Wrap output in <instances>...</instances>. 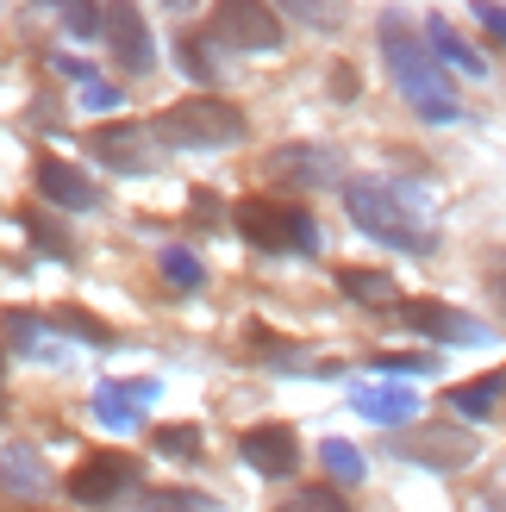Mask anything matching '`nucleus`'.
<instances>
[{"label": "nucleus", "mask_w": 506, "mask_h": 512, "mask_svg": "<svg viewBox=\"0 0 506 512\" xmlns=\"http://www.w3.org/2000/svg\"><path fill=\"white\" fill-rule=\"evenodd\" d=\"M375 44H382V69H388V82L419 107V119H432V125L463 119L457 94H450V69L432 57V50H425V38L407 25V13H382V25H375Z\"/></svg>", "instance_id": "nucleus-1"}, {"label": "nucleus", "mask_w": 506, "mask_h": 512, "mask_svg": "<svg viewBox=\"0 0 506 512\" xmlns=\"http://www.w3.org/2000/svg\"><path fill=\"white\" fill-rule=\"evenodd\" d=\"M244 132H250L244 113L219 94H188L150 119V138H163L175 150H225V144H244Z\"/></svg>", "instance_id": "nucleus-2"}, {"label": "nucleus", "mask_w": 506, "mask_h": 512, "mask_svg": "<svg viewBox=\"0 0 506 512\" xmlns=\"http://www.w3.org/2000/svg\"><path fill=\"white\" fill-rule=\"evenodd\" d=\"M244 244H257L263 256H313L319 250V225L307 207H294V200H269V194H250L232 207Z\"/></svg>", "instance_id": "nucleus-3"}, {"label": "nucleus", "mask_w": 506, "mask_h": 512, "mask_svg": "<svg viewBox=\"0 0 506 512\" xmlns=\"http://www.w3.org/2000/svg\"><path fill=\"white\" fill-rule=\"evenodd\" d=\"M344 213L357 219V232H369V238H382L388 250H407V256H432V244H438V232H425V225L400 207V200L382 188V182H350L344 188Z\"/></svg>", "instance_id": "nucleus-4"}, {"label": "nucleus", "mask_w": 506, "mask_h": 512, "mask_svg": "<svg viewBox=\"0 0 506 512\" xmlns=\"http://www.w3.org/2000/svg\"><path fill=\"white\" fill-rule=\"evenodd\" d=\"M207 38L219 50H282V13L269 0H213V25Z\"/></svg>", "instance_id": "nucleus-5"}, {"label": "nucleus", "mask_w": 506, "mask_h": 512, "mask_svg": "<svg viewBox=\"0 0 506 512\" xmlns=\"http://www.w3.org/2000/svg\"><path fill=\"white\" fill-rule=\"evenodd\" d=\"M88 150H94L107 169H119V175H157V144H150V132H144V125H132V119L94 125V132H88Z\"/></svg>", "instance_id": "nucleus-6"}, {"label": "nucleus", "mask_w": 506, "mask_h": 512, "mask_svg": "<svg viewBox=\"0 0 506 512\" xmlns=\"http://www.w3.org/2000/svg\"><path fill=\"white\" fill-rule=\"evenodd\" d=\"M100 32H107L119 69L150 75V63H157V44H150V25H144V13L132 7V0H107V7H100Z\"/></svg>", "instance_id": "nucleus-7"}, {"label": "nucleus", "mask_w": 506, "mask_h": 512, "mask_svg": "<svg viewBox=\"0 0 506 512\" xmlns=\"http://www.w3.org/2000/svg\"><path fill=\"white\" fill-rule=\"evenodd\" d=\"M238 456H244V469H257L269 481H288L300 469V438H294V425L269 419V425H250L238 438Z\"/></svg>", "instance_id": "nucleus-8"}, {"label": "nucleus", "mask_w": 506, "mask_h": 512, "mask_svg": "<svg viewBox=\"0 0 506 512\" xmlns=\"http://www.w3.org/2000/svg\"><path fill=\"white\" fill-rule=\"evenodd\" d=\"M63 488H69L75 506H113L125 488H132V456H119V450H94V456H82V469H75Z\"/></svg>", "instance_id": "nucleus-9"}, {"label": "nucleus", "mask_w": 506, "mask_h": 512, "mask_svg": "<svg viewBox=\"0 0 506 512\" xmlns=\"http://www.w3.org/2000/svg\"><path fill=\"white\" fill-rule=\"evenodd\" d=\"M263 169L288 188H332L338 182V157L325 144H282V150L263 157Z\"/></svg>", "instance_id": "nucleus-10"}, {"label": "nucleus", "mask_w": 506, "mask_h": 512, "mask_svg": "<svg viewBox=\"0 0 506 512\" xmlns=\"http://www.w3.org/2000/svg\"><path fill=\"white\" fill-rule=\"evenodd\" d=\"M400 319H407L419 338H438V344H488V325H475L469 313L444 300H400Z\"/></svg>", "instance_id": "nucleus-11"}, {"label": "nucleus", "mask_w": 506, "mask_h": 512, "mask_svg": "<svg viewBox=\"0 0 506 512\" xmlns=\"http://www.w3.org/2000/svg\"><path fill=\"white\" fill-rule=\"evenodd\" d=\"M32 175H38V194L50 200V207H63V213H88V207H100V188H94L75 163H63V157H38Z\"/></svg>", "instance_id": "nucleus-12"}, {"label": "nucleus", "mask_w": 506, "mask_h": 512, "mask_svg": "<svg viewBox=\"0 0 506 512\" xmlns=\"http://www.w3.org/2000/svg\"><path fill=\"white\" fill-rule=\"evenodd\" d=\"M150 400H157V381H107L94 394V419L125 431V425H138V406H150Z\"/></svg>", "instance_id": "nucleus-13"}, {"label": "nucleus", "mask_w": 506, "mask_h": 512, "mask_svg": "<svg viewBox=\"0 0 506 512\" xmlns=\"http://www.w3.org/2000/svg\"><path fill=\"white\" fill-rule=\"evenodd\" d=\"M419 38H425V50H432V57H438L444 69H457V75H475V82L488 75V57H482V50H475L469 38H457V32H450L444 19H432V25H425Z\"/></svg>", "instance_id": "nucleus-14"}, {"label": "nucleus", "mask_w": 506, "mask_h": 512, "mask_svg": "<svg viewBox=\"0 0 506 512\" xmlns=\"http://www.w3.org/2000/svg\"><path fill=\"white\" fill-rule=\"evenodd\" d=\"M0 488L19 494V500H38L50 488V475H44V463H38L32 444H7V450H0Z\"/></svg>", "instance_id": "nucleus-15"}, {"label": "nucleus", "mask_w": 506, "mask_h": 512, "mask_svg": "<svg viewBox=\"0 0 506 512\" xmlns=\"http://www.w3.org/2000/svg\"><path fill=\"white\" fill-rule=\"evenodd\" d=\"M500 394H506V369H494L482 381H463V388H450L444 400H450V413H463V419H488Z\"/></svg>", "instance_id": "nucleus-16"}, {"label": "nucleus", "mask_w": 506, "mask_h": 512, "mask_svg": "<svg viewBox=\"0 0 506 512\" xmlns=\"http://www.w3.org/2000/svg\"><path fill=\"white\" fill-rule=\"evenodd\" d=\"M338 288L350 300H363V306H394L400 300V288H394L388 269H338Z\"/></svg>", "instance_id": "nucleus-17"}, {"label": "nucleus", "mask_w": 506, "mask_h": 512, "mask_svg": "<svg viewBox=\"0 0 506 512\" xmlns=\"http://www.w3.org/2000/svg\"><path fill=\"white\" fill-rule=\"evenodd\" d=\"M357 413H369L375 425H407V419L419 413V400L400 394V388H363V394H357Z\"/></svg>", "instance_id": "nucleus-18"}, {"label": "nucleus", "mask_w": 506, "mask_h": 512, "mask_svg": "<svg viewBox=\"0 0 506 512\" xmlns=\"http://www.w3.org/2000/svg\"><path fill=\"white\" fill-rule=\"evenodd\" d=\"M175 63H182V75H194V82H213L219 75V44L207 32H182L175 38Z\"/></svg>", "instance_id": "nucleus-19"}, {"label": "nucleus", "mask_w": 506, "mask_h": 512, "mask_svg": "<svg viewBox=\"0 0 506 512\" xmlns=\"http://www.w3.org/2000/svg\"><path fill=\"white\" fill-rule=\"evenodd\" d=\"M19 225H25V238H32L44 256H75V238L63 232V219H50L44 207H25V213H19Z\"/></svg>", "instance_id": "nucleus-20"}, {"label": "nucleus", "mask_w": 506, "mask_h": 512, "mask_svg": "<svg viewBox=\"0 0 506 512\" xmlns=\"http://www.w3.org/2000/svg\"><path fill=\"white\" fill-rule=\"evenodd\" d=\"M319 463H325V475H332L338 488H357V481L369 475V469H363V450L344 444V438H325V444H319Z\"/></svg>", "instance_id": "nucleus-21"}, {"label": "nucleus", "mask_w": 506, "mask_h": 512, "mask_svg": "<svg viewBox=\"0 0 506 512\" xmlns=\"http://www.w3.org/2000/svg\"><path fill=\"white\" fill-rule=\"evenodd\" d=\"M44 325H57V331H69V338L94 344V350H113V344H119V338H113V325H100L94 313H82V306H63V313H50Z\"/></svg>", "instance_id": "nucleus-22"}, {"label": "nucleus", "mask_w": 506, "mask_h": 512, "mask_svg": "<svg viewBox=\"0 0 506 512\" xmlns=\"http://www.w3.org/2000/svg\"><path fill=\"white\" fill-rule=\"evenodd\" d=\"M144 512H219L213 494H194V488H150Z\"/></svg>", "instance_id": "nucleus-23"}, {"label": "nucleus", "mask_w": 506, "mask_h": 512, "mask_svg": "<svg viewBox=\"0 0 506 512\" xmlns=\"http://www.w3.org/2000/svg\"><path fill=\"white\" fill-rule=\"evenodd\" d=\"M407 456H425V463H432V456H438V463H463L469 438H463V431H425L419 444H407Z\"/></svg>", "instance_id": "nucleus-24"}, {"label": "nucleus", "mask_w": 506, "mask_h": 512, "mask_svg": "<svg viewBox=\"0 0 506 512\" xmlns=\"http://www.w3.org/2000/svg\"><path fill=\"white\" fill-rule=\"evenodd\" d=\"M163 281H169V288H200V281H207V275H200V256L194 250H182V244H169L163 250Z\"/></svg>", "instance_id": "nucleus-25"}, {"label": "nucleus", "mask_w": 506, "mask_h": 512, "mask_svg": "<svg viewBox=\"0 0 506 512\" xmlns=\"http://www.w3.org/2000/svg\"><path fill=\"white\" fill-rule=\"evenodd\" d=\"M69 38H100V0H57Z\"/></svg>", "instance_id": "nucleus-26"}, {"label": "nucleus", "mask_w": 506, "mask_h": 512, "mask_svg": "<svg viewBox=\"0 0 506 512\" xmlns=\"http://www.w3.org/2000/svg\"><path fill=\"white\" fill-rule=\"evenodd\" d=\"M0 331H7V344H19V350H38V344H44V319H38V313H25V306L0 313Z\"/></svg>", "instance_id": "nucleus-27"}, {"label": "nucleus", "mask_w": 506, "mask_h": 512, "mask_svg": "<svg viewBox=\"0 0 506 512\" xmlns=\"http://www.w3.org/2000/svg\"><path fill=\"white\" fill-rule=\"evenodd\" d=\"M275 512H350V506H344V494L332 488V481H325V488H300V494H288Z\"/></svg>", "instance_id": "nucleus-28"}, {"label": "nucleus", "mask_w": 506, "mask_h": 512, "mask_svg": "<svg viewBox=\"0 0 506 512\" xmlns=\"http://www.w3.org/2000/svg\"><path fill=\"white\" fill-rule=\"evenodd\" d=\"M275 7H282V19H300V25H313V32L338 25L332 19V0H275Z\"/></svg>", "instance_id": "nucleus-29"}, {"label": "nucleus", "mask_w": 506, "mask_h": 512, "mask_svg": "<svg viewBox=\"0 0 506 512\" xmlns=\"http://www.w3.org/2000/svg\"><path fill=\"white\" fill-rule=\"evenodd\" d=\"M150 444H157L163 456H200V431H194V425H163Z\"/></svg>", "instance_id": "nucleus-30"}, {"label": "nucleus", "mask_w": 506, "mask_h": 512, "mask_svg": "<svg viewBox=\"0 0 506 512\" xmlns=\"http://www.w3.org/2000/svg\"><path fill=\"white\" fill-rule=\"evenodd\" d=\"M482 275H488V288H494L500 313H506V250H488V256H482Z\"/></svg>", "instance_id": "nucleus-31"}, {"label": "nucleus", "mask_w": 506, "mask_h": 512, "mask_svg": "<svg viewBox=\"0 0 506 512\" xmlns=\"http://www.w3.org/2000/svg\"><path fill=\"white\" fill-rule=\"evenodd\" d=\"M325 82H332V94H338V100H357V88H363L350 63H332V75H325Z\"/></svg>", "instance_id": "nucleus-32"}, {"label": "nucleus", "mask_w": 506, "mask_h": 512, "mask_svg": "<svg viewBox=\"0 0 506 512\" xmlns=\"http://www.w3.org/2000/svg\"><path fill=\"white\" fill-rule=\"evenodd\" d=\"M82 107H94V113L119 107V88H107V82H82Z\"/></svg>", "instance_id": "nucleus-33"}, {"label": "nucleus", "mask_w": 506, "mask_h": 512, "mask_svg": "<svg viewBox=\"0 0 506 512\" xmlns=\"http://www.w3.org/2000/svg\"><path fill=\"white\" fill-rule=\"evenodd\" d=\"M375 369H388V375H419V369H432V356H375Z\"/></svg>", "instance_id": "nucleus-34"}, {"label": "nucleus", "mask_w": 506, "mask_h": 512, "mask_svg": "<svg viewBox=\"0 0 506 512\" xmlns=\"http://www.w3.org/2000/svg\"><path fill=\"white\" fill-rule=\"evenodd\" d=\"M475 19H482L488 32H494V38L506 44V7H494V0H475Z\"/></svg>", "instance_id": "nucleus-35"}, {"label": "nucleus", "mask_w": 506, "mask_h": 512, "mask_svg": "<svg viewBox=\"0 0 506 512\" xmlns=\"http://www.w3.org/2000/svg\"><path fill=\"white\" fill-rule=\"evenodd\" d=\"M50 69H63V75H69V82H94V69H88L82 57H57V63H50Z\"/></svg>", "instance_id": "nucleus-36"}, {"label": "nucleus", "mask_w": 506, "mask_h": 512, "mask_svg": "<svg viewBox=\"0 0 506 512\" xmlns=\"http://www.w3.org/2000/svg\"><path fill=\"white\" fill-rule=\"evenodd\" d=\"M163 7H169V13H188V7H194V0H163Z\"/></svg>", "instance_id": "nucleus-37"}]
</instances>
